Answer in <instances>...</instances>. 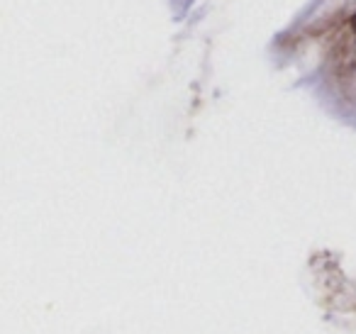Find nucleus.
I'll list each match as a JSON object with an SVG mask.
<instances>
[{
    "mask_svg": "<svg viewBox=\"0 0 356 334\" xmlns=\"http://www.w3.org/2000/svg\"><path fill=\"white\" fill-rule=\"evenodd\" d=\"M351 25H354V30H356V15H354V17H351Z\"/></svg>",
    "mask_w": 356,
    "mask_h": 334,
    "instance_id": "obj_1",
    "label": "nucleus"
}]
</instances>
